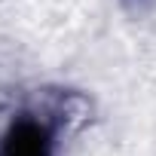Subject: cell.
<instances>
[{
  "mask_svg": "<svg viewBox=\"0 0 156 156\" xmlns=\"http://www.w3.org/2000/svg\"><path fill=\"white\" fill-rule=\"evenodd\" d=\"M126 3H129V6H144L147 0H126Z\"/></svg>",
  "mask_w": 156,
  "mask_h": 156,
  "instance_id": "obj_2",
  "label": "cell"
},
{
  "mask_svg": "<svg viewBox=\"0 0 156 156\" xmlns=\"http://www.w3.org/2000/svg\"><path fill=\"white\" fill-rule=\"evenodd\" d=\"M0 156H52V132L34 116H22L0 141Z\"/></svg>",
  "mask_w": 156,
  "mask_h": 156,
  "instance_id": "obj_1",
  "label": "cell"
}]
</instances>
